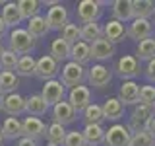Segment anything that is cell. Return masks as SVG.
I'll use <instances>...</instances> for the list:
<instances>
[{"label":"cell","mask_w":155,"mask_h":146,"mask_svg":"<svg viewBox=\"0 0 155 146\" xmlns=\"http://www.w3.org/2000/svg\"><path fill=\"white\" fill-rule=\"evenodd\" d=\"M0 109H2L6 115H10V117L23 115V113H25V97L19 96L18 92H16V94H10V96H4Z\"/></svg>","instance_id":"11"},{"label":"cell","mask_w":155,"mask_h":146,"mask_svg":"<svg viewBox=\"0 0 155 146\" xmlns=\"http://www.w3.org/2000/svg\"><path fill=\"white\" fill-rule=\"evenodd\" d=\"M140 61L136 58L134 55H124L116 61V66H114V74L118 78H122V82H128V80H134L136 76L140 74Z\"/></svg>","instance_id":"3"},{"label":"cell","mask_w":155,"mask_h":146,"mask_svg":"<svg viewBox=\"0 0 155 146\" xmlns=\"http://www.w3.org/2000/svg\"><path fill=\"white\" fill-rule=\"evenodd\" d=\"M70 49L72 47L68 45L66 41H62L60 37H56L54 41L51 43V53H48V55L54 58L58 64H62V62H66L68 58H70Z\"/></svg>","instance_id":"28"},{"label":"cell","mask_w":155,"mask_h":146,"mask_svg":"<svg viewBox=\"0 0 155 146\" xmlns=\"http://www.w3.org/2000/svg\"><path fill=\"white\" fill-rule=\"evenodd\" d=\"M84 140H85V146H99V144H105V129L101 125H85L84 130Z\"/></svg>","instance_id":"24"},{"label":"cell","mask_w":155,"mask_h":146,"mask_svg":"<svg viewBox=\"0 0 155 146\" xmlns=\"http://www.w3.org/2000/svg\"><path fill=\"white\" fill-rule=\"evenodd\" d=\"M27 31H29V35H31L33 39H41V37H45L51 29H48V23H47V18L45 16H35V18H31L27 22Z\"/></svg>","instance_id":"26"},{"label":"cell","mask_w":155,"mask_h":146,"mask_svg":"<svg viewBox=\"0 0 155 146\" xmlns=\"http://www.w3.org/2000/svg\"><path fill=\"white\" fill-rule=\"evenodd\" d=\"M140 103L155 109V86H140Z\"/></svg>","instance_id":"38"},{"label":"cell","mask_w":155,"mask_h":146,"mask_svg":"<svg viewBox=\"0 0 155 146\" xmlns=\"http://www.w3.org/2000/svg\"><path fill=\"white\" fill-rule=\"evenodd\" d=\"M52 119H54V123L66 127V125L74 123V121L78 119V113L74 111V107L64 99V101H60V103H56L54 107H52Z\"/></svg>","instance_id":"15"},{"label":"cell","mask_w":155,"mask_h":146,"mask_svg":"<svg viewBox=\"0 0 155 146\" xmlns=\"http://www.w3.org/2000/svg\"><path fill=\"white\" fill-rule=\"evenodd\" d=\"M60 72V64L52 58L51 55H43L41 58H37V68H35V76L43 82L54 80L56 74Z\"/></svg>","instance_id":"7"},{"label":"cell","mask_w":155,"mask_h":146,"mask_svg":"<svg viewBox=\"0 0 155 146\" xmlns=\"http://www.w3.org/2000/svg\"><path fill=\"white\" fill-rule=\"evenodd\" d=\"M2 142H4V136H2V133H0V146H2Z\"/></svg>","instance_id":"45"},{"label":"cell","mask_w":155,"mask_h":146,"mask_svg":"<svg viewBox=\"0 0 155 146\" xmlns=\"http://www.w3.org/2000/svg\"><path fill=\"white\" fill-rule=\"evenodd\" d=\"M47 23L48 29H56V31H62V27L68 23V10L62 6V4H56V6L48 8L47 12Z\"/></svg>","instance_id":"16"},{"label":"cell","mask_w":155,"mask_h":146,"mask_svg":"<svg viewBox=\"0 0 155 146\" xmlns=\"http://www.w3.org/2000/svg\"><path fill=\"white\" fill-rule=\"evenodd\" d=\"M153 23H155V22H153Z\"/></svg>","instance_id":"49"},{"label":"cell","mask_w":155,"mask_h":146,"mask_svg":"<svg viewBox=\"0 0 155 146\" xmlns=\"http://www.w3.org/2000/svg\"><path fill=\"white\" fill-rule=\"evenodd\" d=\"M113 19L120 23L132 22L134 19V6L132 0H114L113 2Z\"/></svg>","instance_id":"19"},{"label":"cell","mask_w":155,"mask_h":146,"mask_svg":"<svg viewBox=\"0 0 155 146\" xmlns=\"http://www.w3.org/2000/svg\"><path fill=\"white\" fill-rule=\"evenodd\" d=\"M62 146H85V140H84L81 130H68Z\"/></svg>","instance_id":"40"},{"label":"cell","mask_w":155,"mask_h":146,"mask_svg":"<svg viewBox=\"0 0 155 146\" xmlns=\"http://www.w3.org/2000/svg\"><path fill=\"white\" fill-rule=\"evenodd\" d=\"M70 61L85 66L87 62H91V47L84 41H78L76 45H72V49H70Z\"/></svg>","instance_id":"25"},{"label":"cell","mask_w":155,"mask_h":146,"mask_svg":"<svg viewBox=\"0 0 155 146\" xmlns=\"http://www.w3.org/2000/svg\"><path fill=\"white\" fill-rule=\"evenodd\" d=\"M4 138L8 140H19L23 138V127H21V121L18 117H6L2 123V129H0Z\"/></svg>","instance_id":"20"},{"label":"cell","mask_w":155,"mask_h":146,"mask_svg":"<svg viewBox=\"0 0 155 146\" xmlns=\"http://www.w3.org/2000/svg\"><path fill=\"white\" fill-rule=\"evenodd\" d=\"M64 96H66V88L62 86L60 80H48L45 82V86H43V92H41V97L47 101L48 107H54L56 103H60V101H64Z\"/></svg>","instance_id":"6"},{"label":"cell","mask_w":155,"mask_h":146,"mask_svg":"<svg viewBox=\"0 0 155 146\" xmlns=\"http://www.w3.org/2000/svg\"><path fill=\"white\" fill-rule=\"evenodd\" d=\"M64 138H66V129L62 125H58V123L52 121V123L47 127V142L62 146V144H64Z\"/></svg>","instance_id":"35"},{"label":"cell","mask_w":155,"mask_h":146,"mask_svg":"<svg viewBox=\"0 0 155 146\" xmlns=\"http://www.w3.org/2000/svg\"><path fill=\"white\" fill-rule=\"evenodd\" d=\"M130 146H155V138L147 130H142V133H134L132 140H130Z\"/></svg>","instance_id":"39"},{"label":"cell","mask_w":155,"mask_h":146,"mask_svg":"<svg viewBox=\"0 0 155 146\" xmlns=\"http://www.w3.org/2000/svg\"><path fill=\"white\" fill-rule=\"evenodd\" d=\"M128 37L134 39V41H145V39H151L153 35V22L151 19H138L134 18L128 26Z\"/></svg>","instance_id":"9"},{"label":"cell","mask_w":155,"mask_h":146,"mask_svg":"<svg viewBox=\"0 0 155 146\" xmlns=\"http://www.w3.org/2000/svg\"><path fill=\"white\" fill-rule=\"evenodd\" d=\"M16 146H39V142H37V140H31V138H25V136H23V138L18 140Z\"/></svg>","instance_id":"42"},{"label":"cell","mask_w":155,"mask_h":146,"mask_svg":"<svg viewBox=\"0 0 155 146\" xmlns=\"http://www.w3.org/2000/svg\"><path fill=\"white\" fill-rule=\"evenodd\" d=\"M153 111H155V109H153Z\"/></svg>","instance_id":"48"},{"label":"cell","mask_w":155,"mask_h":146,"mask_svg":"<svg viewBox=\"0 0 155 146\" xmlns=\"http://www.w3.org/2000/svg\"><path fill=\"white\" fill-rule=\"evenodd\" d=\"M62 74H60V82L64 88H78V86H84V82L87 80V70L85 66L78 64V62H66L62 66Z\"/></svg>","instance_id":"1"},{"label":"cell","mask_w":155,"mask_h":146,"mask_svg":"<svg viewBox=\"0 0 155 146\" xmlns=\"http://www.w3.org/2000/svg\"><path fill=\"white\" fill-rule=\"evenodd\" d=\"M89 47H91V58H95V61H109L116 53V45H113L110 41H107L105 37L93 41Z\"/></svg>","instance_id":"18"},{"label":"cell","mask_w":155,"mask_h":146,"mask_svg":"<svg viewBox=\"0 0 155 146\" xmlns=\"http://www.w3.org/2000/svg\"><path fill=\"white\" fill-rule=\"evenodd\" d=\"M132 6H134V18L138 19H149L155 16L153 0H132Z\"/></svg>","instance_id":"29"},{"label":"cell","mask_w":155,"mask_h":146,"mask_svg":"<svg viewBox=\"0 0 155 146\" xmlns=\"http://www.w3.org/2000/svg\"><path fill=\"white\" fill-rule=\"evenodd\" d=\"M145 78L149 82H155V58H151L147 62V66H145Z\"/></svg>","instance_id":"41"},{"label":"cell","mask_w":155,"mask_h":146,"mask_svg":"<svg viewBox=\"0 0 155 146\" xmlns=\"http://www.w3.org/2000/svg\"><path fill=\"white\" fill-rule=\"evenodd\" d=\"M84 121H85V125H101L105 121L103 107L97 105V103H89L84 109Z\"/></svg>","instance_id":"33"},{"label":"cell","mask_w":155,"mask_h":146,"mask_svg":"<svg viewBox=\"0 0 155 146\" xmlns=\"http://www.w3.org/2000/svg\"><path fill=\"white\" fill-rule=\"evenodd\" d=\"M78 19L81 23H97V19L101 16V2L97 0H81L78 2Z\"/></svg>","instance_id":"8"},{"label":"cell","mask_w":155,"mask_h":146,"mask_svg":"<svg viewBox=\"0 0 155 146\" xmlns=\"http://www.w3.org/2000/svg\"><path fill=\"white\" fill-rule=\"evenodd\" d=\"M35 68L37 61L31 55H23L19 57L18 66H16V76H35Z\"/></svg>","instance_id":"32"},{"label":"cell","mask_w":155,"mask_h":146,"mask_svg":"<svg viewBox=\"0 0 155 146\" xmlns=\"http://www.w3.org/2000/svg\"><path fill=\"white\" fill-rule=\"evenodd\" d=\"M103 37L107 41H110L113 45L116 43H122L126 37H128V31H126V26L116 19H109V22L103 26Z\"/></svg>","instance_id":"14"},{"label":"cell","mask_w":155,"mask_h":146,"mask_svg":"<svg viewBox=\"0 0 155 146\" xmlns=\"http://www.w3.org/2000/svg\"><path fill=\"white\" fill-rule=\"evenodd\" d=\"M2 53H4V47H2V43H0V55H2Z\"/></svg>","instance_id":"46"},{"label":"cell","mask_w":155,"mask_h":146,"mask_svg":"<svg viewBox=\"0 0 155 146\" xmlns=\"http://www.w3.org/2000/svg\"><path fill=\"white\" fill-rule=\"evenodd\" d=\"M136 58L138 61H145V62L155 58V39L153 37L138 43V47H136Z\"/></svg>","instance_id":"31"},{"label":"cell","mask_w":155,"mask_h":146,"mask_svg":"<svg viewBox=\"0 0 155 146\" xmlns=\"http://www.w3.org/2000/svg\"><path fill=\"white\" fill-rule=\"evenodd\" d=\"M118 99L126 105H138L140 103V84H136L134 80H128V82H122L118 90Z\"/></svg>","instance_id":"17"},{"label":"cell","mask_w":155,"mask_h":146,"mask_svg":"<svg viewBox=\"0 0 155 146\" xmlns=\"http://www.w3.org/2000/svg\"><path fill=\"white\" fill-rule=\"evenodd\" d=\"M68 103L74 107L76 113H84V109L91 103V90L87 86H78V88H72L68 92Z\"/></svg>","instance_id":"10"},{"label":"cell","mask_w":155,"mask_h":146,"mask_svg":"<svg viewBox=\"0 0 155 146\" xmlns=\"http://www.w3.org/2000/svg\"><path fill=\"white\" fill-rule=\"evenodd\" d=\"M0 18L4 19L6 27H12V29L19 27V23L23 22L21 14H19V8H18V2H6V4H4Z\"/></svg>","instance_id":"21"},{"label":"cell","mask_w":155,"mask_h":146,"mask_svg":"<svg viewBox=\"0 0 155 146\" xmlns=\"http://www.w3.org/2000/svg\"><path fill=\"white\" fill-rule=\"evenodd\" d=\"M130 140H132V133L128 125L114 123L105 130V146H130Z\"/></svg>","instance_id":"4"},{"label":"cell","mask_w":155,"mask_h":146,"mask_svg":"<svg viewBox=\"0 0 155 146\" xmlns=\"http://www.w3.org/2000/svg\"><path fill=\"white\" fill-rule=\"evenodd\" d=\"M18 61H19V57L16 53L10 51V49H4V53L0 55V68H2V72H14L18 66Z\"/></svg>","instance_id":"37"},{"label":"cell","mask_w":155,"mask_h":146,"mask_svg":"<svg viewBox=\"0 0 155 146\" xmlns=\"http://www.w3.org/2000/svg\"><path fill=\"white\" fill-rule=\"evenodd\" d=\"M155 115V111H153V107H147V105H143V103H138L134 107V111H132V115H130V125H128V129H130V133H142V130H145V127H147L149 123V119Z\"/></svg>","instance_id":"5"},{"label":"cell","mask_w":155,"mask_h":146,"mask_svg":"<svg viewBox=\"0 0 155 146\" xmlns=\"http://www.w3.org/2000/svg\"><path fill=\"white\" fill-rule=\"evenodd\" d=\"M18 8H19V14H21L23 19H31L39 16V12H41V2H37V0H19L18 2Z\"/></svg>","instance_id":"34"},{"label":"cell","mask_w":155,"mask_h":146,"mask_svg":"<svg viewBox=\"0 0 155 146\" xmlns=\"http://www.w3.org/2000/svg\"><path fill=\"white\" fill-rule=\"evenodd\" d=\"M47 111H48V105L41 97V94H33V96L25 97V113L29 117H39V119H41Z\"/></svg>","instance_id":"23"},{"label":"cell","mask_w":155,"mask_h":146,"mask_svg":"<svg viewBox=\"0 0 155 146\" xmlns=\"http://www.w3.org/2000/svg\"><path fill=\"white\" fill-rule=\"evenodd\" d=\"M80 37H81L84 43L91 45L97 39H103V27H101L99 23H84V26L80 27Z\"/></svg>","instance_id":"30"},{"label":"cell","mask_w":155,"mask_h":146,"mask_svg":"<svg viewBox=\"0 0 155 146\" xmlns=\"http://www.w3.org/2000/svg\"><path fill=\"white\" fill-rule=\"evenodd\" d=\"M113 80V72L109 70L105 64H93L87 70V82L89 86H95V88H107Z\"/></svg>","instance_id":"12"},{"label":"cell","mask_w":155,"mask_h":146,"mask_svg":"<svg viewBox=\"0 0 155 146\" xmlns=\"http://www.w3.org/2000/svg\"><path fill=\"white\" fill-rule=\"evenodd\" d=\"M4 33H6V23H4V19L0 18V37H2Z\"/></svg>","instance_id":"44"},{"label":"cell","mask_w":155,"mask_h":146,"mask_svg":"<svg viewBox=\"0 0 155 146\" xmlns=\"http://www.w3.org/2000/svg\"><path fill=\"white\" fill-rule=\"evenodd\" d=\"M21 127H23V136L25 138L39 140L43 136H47V125L39 117H25L21 121Z\"/></svg>","instance_id":"13"},{"label":"cell","mask_w":155,"mask_h":146,"mask_svg":"<svg viewBox=\"0 0 155 146\" xmlns=\"http://www.w3.org/2000/svg\"><path fill=\"white\" fill-rule=\"evenodd\" d=\"M33 47H35V39H33L31 35H29L27 29L23 27H16L10 31V51H14L16 55H27V53L33 51Z\"/></svg>","instance_id":"2"},{"label":"cell","mask_w":155,"mask_h":146,"mask_svg":"<svg viewBox=\"0 0 155 146\" xmlns=\"http://www.w3.org/2000/svg\"><path fill=\"white\" fill-rule=\"evenodd\" d=\"M103 107V117L105 121H118L120 117L124 115V103L118 99V97H107Z\"/></svg>","instance_id":"22"},{"label":"cell","mask_w":155,"mask_h":146,"mask_svg":"<svg viewBox=\"0 0 155 146\" xmlns=\"http://www.w3.org/2000/svg\"><path fill=\"white\" fill-rule=\"evenodd\" d=\"M60 39L62 41H66L68 45H76L78 41H81V37H80V27L76 26V23H70L68 22L64 27H62V31H60Z\"/></svg>","instance_id":"36"},{"label":"cell","mask_w":155,"mask_h":146,"mask_svg":"<svg viewBox=\"0 0 155 146\" xmlns=\"http://www.w3.org/2000/svg\"><path fill=\"white\" fill-rule=\"evenodd\" d=\"M19 86V78L16 76V72H2L0 70V96H10L16 94Z\"/></svg>","instance_id":"27"},{"label":"cell","mask_w":155,"mask_h":146,"mask_svg":"<svg viewBox=\"0 0 155 146\" xmlns=\"http://www.w3.org/2000/svg\"><path fill=\"white\" fill-rule=\"evenodd\" d=\"M0 105H2V96H0Z\"/></svg>","instance_id":"47"},{"label":"cell","mask_w":155,"mask_h":146,"mask_svg":"<svg viewBox=\"0 0 155 146\" xmlns=\"http://www.w3.org/2000/svg\"><path fill=\"white\" fill-rule=\"evenodd\" d=\"M145 130H147V133L155 138V115L151 117V119H149V123H147V127H145Z\"/></svg>","instance_id":"43"}]
</instances>
